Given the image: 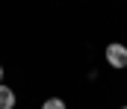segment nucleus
Segmentation results:
<instances>
[{"instance_id": "2", "label": "nucleus", "mask_w": 127, "mask_h": 109, "mask_svg": "<svg viewBox=\"0 0 127 109\" xmlns=\"http://www.w3.org/2000/svg\"><path fill=\"white\" fill-rule=\"evenodd\" d=\"M15 106V91L9 86H0V109H12Z\"/></svg>"}, {"instance_id": "3", "label": "nucleus", "mask_w": 127, "mask_h": 109, "mask_svg": "<svg viewBox=\"0 0 127 109\" xmlns=\"http://www.w3.org/2000/svg\"><path fill=\"white\" fill-rule=\"evenodd\" d=\"M41 109H65V100H59V97H50V100H44V103H41Z\"/></svg>"}, {"instance_id": "4", "label": "nucleus", "mask_w": 127, "mask_h": 109, "mask_svg": "<svg viewBox=\"0 0 127 109\" xmlns=\"http://www.w3.org/2000/svg\"><path fill=\"white\" fill-rule=\"evenodd\" d=\"M0 86H3V65H0Z\"/></svg>"}, {"instance_id": "5", "label": "nucleus", "mask_w": 127, "mask_h": 109, "mask_svg": "<svg viewBox=\"0 0 127 109\" xmlns=\"http://www.w3.org/2000/svg\"><path fill=\"white\" fill-rule=\"evenodd\" d=\"M121 109H127V106H121Z\"/></svg>"}, {"instance_id": "1", "label": "nucleus", "mask_w": 127, "mask_h": 109, "mask_svg": "<svg viewBox=\"0 0 127 109\" xmlns=\"http://www.w3.org/2000/svg\"><path fill=\"white\" fill-rule=\"evenodd\" d=\"M106 62L112 65V68H127V47L124 44H118V41H112V44H106Z\"/></svg>"}]
</instances>
